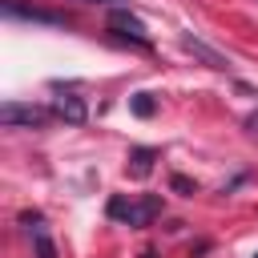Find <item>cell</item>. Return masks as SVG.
Instances as JSON below:
<instances>
[{
    "label": "cell",
    "mask_w": 258,
    "mask_h": 258,
    "mask_svg": "<svg viewBox=\"0 0 258 258\" xmlns=\"http://www.w3.org/2000/svg\"><path fill=\"white\" fill-rule=\"evenodd\" d=\"M157 214H161V198H153V194L149 198H137V202L133 198H113L109 202V218L113 222H125V226H149Z\"/></svg>",
    "instance_id": "cell-1"
},
{
    "label": "cell",
    "mask_w": 258,
    "mask_h": 258,
    "mask_svg": "<svg viewBox=\"0 0 258 258\" xmlns=\"http://www.w3.org/2000/svg\"><path fill=\"white\" fill-rule=\"evenodd\" d=\"M48 117H56V113H52V109H44V105H20V101H4V109H0L4 129H44V125H48Z\"/></svg>",
    "instance_id": "cell-2"
},
{
    "label": "cell",
    "mask_w": 258,
    "mask_h": 258,
    "mask_svg": "<svg viewBox=\"0 0 258 258\" xmlns=\"http://www.w3.org/2000/svg\"><path fill=\"white\" fill-rule=\"evenodd\" d=\"M109 28L117 32V36H129V40H137V44H149V32H145V24L129 12V8H113L109 12Z\"/></svg>",
    "instance_id": "cell-3"
},
{
    "label": "cell",
    "mask_w": 258,
    "mask_h": 258,
    "mask_svg": "<svg viewBox=\"0 0 258 258\" xmlns=\"http://www.w3.org/2000/svg\"><path fill=\"white\" fill-rule=\"evenodd\" d=\"M4 12L8 16H20V20H36V24H69L64 12H44V8H24L20 0H4Z\"/></svg>",
    "instance_id": "cell-4"
},
{
    "label": "cell",
    "mask_w": 258,
    "mask_h": 258,
    "mask_svg": "<svg viewBox=\"0 0 258 258\" xmlns=\"http://www.w3.org/2000/svg\"><path fill=\"white\" fill-rule=\"evenodd\" d=\"M52 113H56L60 121H69V125H85V117H89V109H85V101H81L77 93H60V97L52 101Z\"/></svg>",
    "instance_id": "cell-5"
},
{
    "label": "cell",
    "mask_w": 258,
    "mask_h": 258,
    "mask_svg": "<svg viewBox=\"0 0 258 258\" xmlns=\"http://www.w3.org/2000/svg\"><path fill=\"white\" fill-rule=\"evenodd\" d=\"M153 161H157V149H149V145H137V149L129 153V173H133V177H145V173L153 169Z\"/></svg>",
    "instance_id": "cell-6"
},
{
    "label": "cell",
    "mask_w": 258,
    "mask_h": 258,
    "mask_svg": "<svg viewBox=\"0 0 258 258\" xmlns=\"http://www.w3.org/2000/svg\"><path fill=\"white\" fill-rule=\"evenodd\" d=\"M181 44H185V52H194V56H202L210 69H226V56L222 52H214V48H206L202 40H194V36H181Z\"/></svg>",
    "instance_id": "cell-7"
},
{
    "label": "cell",
    "mask_w": 258,
    "mask_h": 258,
    "mask_svg": "<svg viewBox=\"0 0 258 258\" xmlns=\"http://www.w3.org/2000/svg\"><path fill=\"white\" fill-rule=\"evenodd\" d=\"M32 246H36V258H56V246L48 242V234H44V226H40V222L32 226Z\"/></svg>",
    "instance_id": "cell-8"
},
{
    "label": "cell",
    "mask_w": 258,
    "mask_h": 258,
    "mask_svg": "<svg viewBox=\"0 0 258 258\" xmlns=\"http://www.w3.org/2000/svg\"><path fill=\"white\" fill-rule=\"evenodd\" d=\"M129 109H133L137 117H153V109H157V105H153V97H149V93H133V97H129Z\"/></svg>",
    "instance_id": "cell-9"
},
{
    "label": "cell",
    "mask_w": 258,
    "mask_h": 258,
    "mask_svg": "<svg viewBox=\"0 0 258 258\" xmlns=\"http://www.w3.org/2000/svg\"><path fill=\"white\" fill-rule=\"evenodd\" d=\"M169 185H173L177 194H198V185H194L189 177H181V173H173V181H169Z\"/></svg>",
    "instance_id": "cell-10"
},
{
    "label": "cell",
    "mask_w": 258,
    "mask_h": 258,
    "mask_svg": "<svg viewBox=\"0 0 258 258\" xmlns=\"http://www.w3.org/2000/svg\"><path fill=\"white\" fill-rule=\"evenodd\" d=\"M246 125H250V133H258V113H254V117H250Z\"/></svg>",
    "instance_id": "cell-11"
},
{
    "label": "cell",
    "mask_w": 258,
    "mask_h": 258,
    "mask_svg": "<svg viewBox=\"0 0 258 258\" xmlns=\"http://www.w3.org/2000/svg\"><path fill=\"white\" fill-rule=\"evenodd\" d=\"M89 4H117V0H89Z\"/></svg>",
    "instance_id": "cell-12"
},
{
    "label": "cell",
    "mask_w": 258,
    "mask_h": 258,
    "mask_svg": "<svg viewBox=\"0 0 258 258\" xmlns=\"http://www.w3.org/2000/svg\"><path fill=\"white\" fill-rule=\"evenodd\" d=\"M254 258H258V254H254Z\"/></svg>",
    "instance_id": "cell-13"
}]
</instances>
